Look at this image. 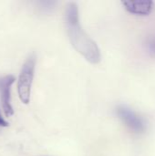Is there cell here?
Instances as JSON below:
<instances>
[{
  "label": "cell",
  "mask_w": 155,
  "mask_h": 156,
  "mask_svg": "<svg viewBox=\"0 0 155 156\" xmlns=\"http://www.w3.org/2000/svg\"><path fill=\"white\" fill-rule=\"evenodd\" d=\"M65 23L69 39L73 48L91 64L100 61V51L96 42L91 39L83 30L79 24L78 5L70 2L67 5L65 11Z\"/></svg>",
  "instance_id": "obj_1"
},
{
  "label": "cell",
  "mask_w": 155,
  "mask_h": 156,
  "mask_svg": "<svg viewBox=\"0 0 155 156\" xmlns=\"http://www.w3.org/2000/svg\"><path fill=\"white\" fill-rule=\"evenodd\" d=\"M37 58L35 54H31L22 66L18 81H17V92L20 101L24 104H28L30 101L31 87L35 75Z\"/></svg>",
  "instance_id": "obj_2"
},
{
  "label": "cell",
  "mask_w": 155,
  "mask_h": 156,
  "mask_svg": "<svg viewBox=\"0 0 155 156\" xmlns=\"http://www.w3.org/2000/svg\"><path fill=\"white\" fill-rule=\"evenodd\" d=\"M16 78L13 75H7L0 78V99L3 111L6 117H10L14 114L10 100V90Z\"/></svg>",
  "instance_id": "obj_3"
},
{
  "label": "cell",
  "mask_w": 155,
  "mask_h": 156,
  "mask_svg": "<svg viewBox=\"0 0 155 156\" xmlns=\"http://www.w3.org/2000/svg\"><path fill=\"white\" fill-rule=\"evenodd\" d=\"M116 113L118 117L135 133H141L145 130V124L143 123V120L131 109L124 106H119L116 110Z\"/></svg>",
  "instance_id": "obj_4"
},
{
  "label": "cell",
  "mask_w": 155,
  "mask_h": 156,
  "mask_svg": "<svg viewBox=\"0 0 155 156\" xmlns=\"http://www.w3.org/2000/svg\"><path fill=\"white\" fill-rule=\"evenodd\" d=\"M122 5L128 12L139 16L149 15L153 7V2L150 0L123 1Z\"/></svg>",
  "instance_id": "obj_5"
},
{
  "label": "cell",
  "mask_w": 155,
  "mask_h": 156,
  "mask_svg": "<svg viewBox=\"0 0 155 156\" xmlns=\"http://www.w3.org/2000/svg\"><path fill=\"white\" fill-rule=\"evenodd\" d=\"M56 4H57V2H54V1H41V2H38L39 8L42 10V12H45V13L51 11Z\"/></svg>",
  "instance_id": "obj_6"
},
{
  "label": "cell",
  "mask_w": 155,
  "mask_h": 156,
  "mask_svg": "<svg viewBox=\"0 0 155 156\" xmlns=\"http://www.w3.org/2000/svg\"><path fill=\"white\" fill-rule=\"evenodd\" d=\"M148 47H149V49H150L151 53L155 55V37L150 40V42L148 43Z\"/></svg>",
  "instance_id": "obj_7"
},
{
  "label": "cell",
  "mask_w": 155,
  "mask_h": 156,
  "mask_svg": "<svg viewBox=\"0 0 155 156\" xmlns=\"http://www.w3.org/2000/svg\"><path fill=\"white\" fill-rule=\"evenodd\" d=\"M9 124L7 122H5V120L1 116V113H0V127H7Z\"/></svg>",
  "instance_id": "obj_8"
}]
</instances>
